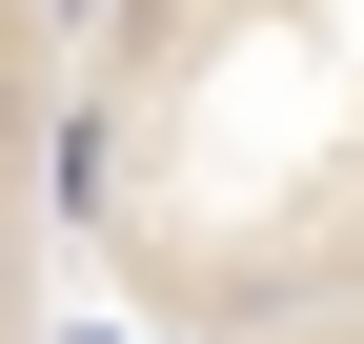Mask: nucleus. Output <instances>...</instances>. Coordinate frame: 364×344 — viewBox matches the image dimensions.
<instances>
[{
	"label": "nucleus",
	"instance_id": "1",
	"mask_svg": "<svg viewBox=\"0 0 364 344\" xmlns=\"http://www.w3.org/2000/svg\"><path fill=\"white\" fill-rule=\"evenodd\" d=\"M81 21V324L263 344L364 324V0H61Z\"/></svg>",
	"mask_w": 364,
	"mask_h": 344
},
{
	"label": "nucleus",
	"instance_id": "2",
	"mask_svg": "<svg viewBox=\"0 0 364 344\" xmlns=\"http://www.w3.org/2000/svg\"><path fill=\"white\" fill-rule=\"evenodd\" d=\"M0 344H102L81 324V21L0 0Z\"/></svg>",
	"mask_w": 364,
	"mask_h": 344
},
{
	"label": "nucleus",
	"instance_id": "3",
	"mask_svg": "<svg viewBox=\"0 0 364 344\" xmlns=\"http://www.w3.org/2000/svg\"><path fill=\"white\" fill-rule=\"evenodd\" d=\"M263 344H364V324H263Z\"/></svg>",
	"mask_w": 364,
	"mask_h": 344
}]
</instances>
